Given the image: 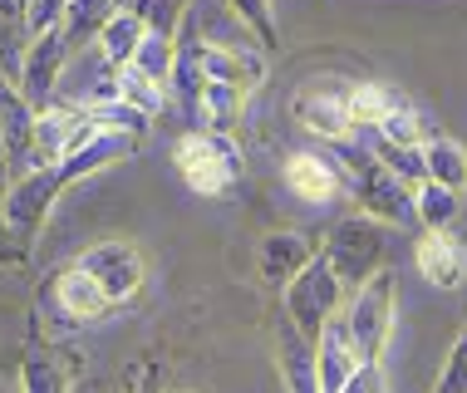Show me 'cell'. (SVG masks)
I'll use <instances>...</instances> for the list:
<instances>
[{"label": "cell", "mask_w": 467, "mask_h": 393, "mask_svg": "<svg viewBox=\"0 0 467 393\" xmlns=\"http://www.w3.org/2000/svg\"><path fill=\"white\" fill-rule=\"evenodd\" d=\"M65 5L69 0H25V25H30V35L55 30V25L65 20Z\"/></svg>", "instance_id": "obj_34"}, {"label": "cell", "mask_w": 467, "mask_h": 393, "mask_svg": "<svg viewBox=\"0 0 467 393\" xmlns=\"http://www.w3.org/2000/svg\"><path fill=\"white\" fill-rule=\"evenodd\" d=\"M281 182L290 197L315 202V207H325V202H335L345 192V172H339V162L330 153H290Z\"/></svg>", "instance_id": "obj_13"}, {"label": "cell", "mask_w": 467, "mask_h": 393, "mask_svg": "<svg viewBox=\"0 0 467 393\" xmlns=\"http://www.w3.org/2000/svg\"><path fill=\"white\" fill-rule=\"evenodd\" d=\"M202 69H207L212 84H232L251 94L261 79H266V55L261 45H222V40H202Z\"/></svg>", "instance_id": "obj_12"}, {"label": "cell", "mask_w": 467, "mask_h": 393, "mask_svg": "<svg viewBox=\"0 0 467 393\" xmlns=\"http://www.w3.org/2000/svg\"><path fill=\"white\" fill-rule=\"evenodd\" d=\"M296 123L306 133H315L320 143H345L355 138V123H349V88H330V84H310L296 94Z\"/></svg>", "instance_id": "obj_10"}, {"label": "cell", "mask_w": 467, "mask_h": 393, "mask_svg": "<svg viewBox=\"0 0 467 393\" xmlns=\"http://www.w3.org/2000/svg\"><path fill=\"white\" fill-rule=\"evenodd\" d=\"M458 217H462V192L438 187L428 177L413 187V222H423V232H452Z\"/></svg>", "instance_id": "obj_23"}, {"label": "cell", "mask_w": 467, "mask_h": 393, "mask_svg": "<svg viewBox=\"0 0 467 393\" xmlns=\"http://www.w3.org/2000/svg\"><path fill=\"white\" fill-rule=\"evenodd\" d=\"M113 94H119L123 104L143 109L148 119H158V113H162V98H168V88L153 84L148 74H138L133 65H119V69H113Z\"/></svg>", "instance_id": "obj_27"}, {"label": "cell", "mask_w": 467, "mask_h": 393, "mask_svg": "<svg viewBox=\"0 0 467 393\" xmlns=\"http://www.w3.org/2000/svg\"><path fill=\"white\" fill-rule=\"evenodd\" d=\"M0 393H5V388H0Z\"/></svg>", "instance_id": "obj_37"}, {"label": "cell", "mask_w": 467, "mask_h": 393, "mask_svg": "<svg viewBox=\"0 0 467 393\" xmlns=\"http://www.w3.org/2000/svg\"><path fill=\"white\" fill-rule=\"evenodd\" d=\"M172 162H178L187 192L197 197H226L242 182V148L232 143V133H207V129L182 133L178 148H172Z\"/></svg>", "instance_id": "obj_3"}, {"label": "cell", "mask_w": 467, "mask_h": 393, "mask_svg": "<svg viewBox=\"0 0 467 393\" xmlns=\"http://www.w3.org/2000/svg\"><path fill=\"white\" fill-rule=\"evenodd\" d=\"M65 59H69V40L65 30H45V35H30V45H25V59H20V74L10 84L25 94V104L30 109H45L55 104L59 94V74H65Z\"/></svg>", "instance_id": "obj_8"}, {"label": "cell", "mask_w": 467, "mask_h": 393, "mask_svg": "<svg viewBox=\"0 0 467 393\" xmlns=\"http://www.w3.org/2000/svg\"><path fill=\"white\" fill-rule=\"evenodd\" d=\"M74 265H79L84 275H94L99 290H104L113 305H129L138 290H143V281H148L143 251H138L133 241H99V246H89Z\"/></svg>", "instance_id": "obj_7"}, {"label": "cell", "mask_w": 467, "mask_h": 393, "mask_svg": "<svg viewBox=\"0 0 467 393\" xmlns=\"http://www.w3.org/2000/svg\"><path fill=\"white\" fill-rule=\"evenodd\" d=\"M242 104H246L242 88L207 79V84H202V94H197L192 123H197V129H207V133H232L236 123H242Z\"/></svg>", "instance_id": "obj_19"}, {"label": "cell", "mask_w": 467, "mask_h": 393, "mask_svg": "<svg viewBox=\"0 0 467 393\" xmlns=\"http://www.w3.org/2000/svg\"><path fill=\"white\" fill-rule=\"evenodd\" d=\"M330 148H335L330 158L339 162V172H345V187H349V197L359 202L364 217H374V222H384V226L413 222V192L369 153V148H355V138H345V143H330Z\"/></svg>", "instance_id": "obj_1"}, {"label": "cell", "mask_w": 467, "mask_h": 393, "mask_svg": "<svg viewBox=\"0 0 467 393\" xmlns=\"http://www.w3.org/2000/svg\"><path fill=\"white\" fill-rule=\"evenodd\" d=\"M0 138H5L10 172H25L35 162V109L25 104V94L0 74Z\"/></svg>", "instance_id": "obj_17"}, {"label": "cell", "mask_w": 467, "mask_h": 393, "mask_svg": "<svg viewBox=\"0 0 467 393\" xmlns=\"http://www.w3.org/2000/svg\"><path fill=\"white\" fill-rule=\"evenodd\" d=\"M10 177H16V172H10V158H5V138H0V197H5Z\"/></svg>", "instance_id": "obj_36"}, {"label": "cell", "mask_w": 467, "mask_h": 393, "mask_svg": "<svg viewBox=\"0 0 467 393\" xmlns=\"http://www.w3.org/2000/svg\"><path fill=\"white\" fill-rule=\"evenodd\" d=\"M315 256V241L306 232H266L256 241V281L266 290H285Z\"/></svg>", "instance_id": "obj_11"}, {"label": "cell", "mask_w": 467, "mask_h": 393, "mask_svg": "<svg viewBox=\"0 0 467 393\" xmlns=\"http://www.w3.org/2000/svg\"><path fill=\"white\" fill-rule=\"evenodd\" d=\"M423 172L428 182L452 187V192H467V148L458 138H423Z\"/></svg>", "instance_id": "obj_21"}, {"label": "cell", "mask_w": 467, "mask_h": 393, "mask_svg": "<svg viewBox=\"0 0 467 393\" xmlns=\"http://www.w3.org/2000/svg\"><path fill=\"white\" fill-rule=\"evenodd\" d=\"M226 10L242 20V30L256 35L261 49L281 45V25H275V5H271V0H226Z\"/></svg>", "instance_id": "obj_31"}, {"label": "cell", "mask_w": 467, "mask_h": 393, "mask_svg": "<svg viewBox=\"0 0 467 393\" xmlns=\"http://www.w3.org/2000/svg\"><path fill=\"white\" fill-rule=\"evenodd\" d=\"M428 393H467V320H462L458 339H452V349L443 359V374H438V384Z\"/></svg>", "instance_id": "obj_33"}, {"label": "cell", "mask_w": 467, "mask_h": 393, "mask_svg": "<svg viewBox=\"0 0 467 393\" xmlns=\"http://www.w3.org/2000/svg\"><path fill=\"white\" fill-rule=\"evenodd\" d=\"M359 354H355V345H349V335H345V320H325V329L315 335V388L320 393H339L355 378V369H359Z\"/></svg>", "instance_id": "obj_14"}, {"label": "cell", "mask_w": 467, "mask_h": 393, "mask_svg": "<svg viewBox=\"0 0 467 393\" xmlns=\"http://www.w3.org/2000/svg\"><path fill=\"white\" fill-rule=\"evenodd\" d=\"M143 35H148V25L143 16H133V10H113V16L99 25V55H104V65L109 69H119V65H129L133 59V49L143 45Z\"/></svg>", "instance_id": "obj_20"}, {"label": "cell", "mask_w": 467, "mask_h": 393, "mask_svg": "<svg viewBox=\"0 0 467 393\" xmlns=\"http://www.w3.org/2000/svg\"><path fill=\"white\" fill-rule=\"evenodd\" d=\"M20 393H69L65 364H59L49 349H30L20 359Z\"/></svg>", "instance_id": "obj_26"}, {"label": "cell", "mask_w": 467, "mask_h": 393, "mask_svg": "<svg viewBox=\"0 0 467 393\" xmlns=\"http://www.w3.org/2000/svg\"><path fill=\"white\" fill-rule=\"evenodd\" d=\"M89 119L99 123V129H113V133H133V138H143L148 129H153V119H148L143 109L123 104L119 94H109V98H94V104H89Z\"/></svg>", "instance_id": "obj_28"}, {"label": "cell", "mask_w": 467, "mask_h": 393, "mask_svg": "<svg viewBox=\"0 0 467 393\" xmlns=\"http://www.w3.org/2000/svg\"><path fill=\"white\" fill-rule=\"evenodd\" d=\"M94 133H99V123L89 119V109H79V104L35 109V162H65L74 148H84Z\"/></svg>", "instance_id": "obj_9"}, {"label": "cell", "mask_w": 467, "mask_h": 393, "mask_svg": "<svg viewBox=\"0 0 467 393\" xmlns=\"http://www.w3.org/2000/svg\"><path fill=\"white\" fill-rule=\"evenodd\" d=\"M55 305L69 315L74 325H99V320H109L113 310V300L99 290L94 275H84L79 265H69V271H59V281H55Z\"/></svg>", "instance_id": "obj_18"}, {"label": "cell", "mask_w": 467, "mask_h": 393, "mask_svg": "<svg viewBox=\"0 0 467 393\" xmlns=\"http://www.w3.org/2000/svg\"><path fill=\"white\" fill-rule=\"evenodd\" d=\"M339 393H379V364H359L355 378H349Z\"/></svg>", "instance_id": "obj_35"}, {"label": "cell", "mask_w": 467, "mask_h": 393, "mask_svg": "<svg viewBox=\"0 0 467 393\" xmlns=\"http://www.w3.org/2000/svg\"><path fill=\"white\" fill-rule=\"evenodd\" d=\"M138 153V138L133 133H113V129H99L84 148H74V153L65 162H55V172H59V187H74L79 177H94V172H104L113 168V162H123V158H133Z\"/></svg>", "instance_id": "obj_15"}, {"label": "cell", "mask_w": 467, "mask_h": 393, "mask_svg": "<svg viewBox=\"0 0 467 393\" xmlns=\"http://www.w3.org/2000/svg\"><path fill=\"white\" fill-rule=\"evenodd\" d=\"M399 104H409V98H403L394 84H379V79L349 84V123H355V133H369L374 123L389 119Z\"/></svg>", "instance_id": "obj_22"}, {"label": "cell", "mask_w": 467, "mask_h": 393, "mask_svg": "<svg viewBox=\"0 0 467 393\" xmlns=\"http://www.w3.org/2000/svg\"><path fill=\"white\" fill-rule=\"evenodd\" d=\"M369 153H374L379 162H384V168L394 172L399 182L409 187V192H413V187H419L423 177H428V172H423V148H403V143H384V138H374V133H369Z\"/></svg>", "instance_id": "obj_29"}, {"label": "cell", "mask_w": 467, "mask_h": 393, "mask_svg": "<svg viewBox=\"0 0 467 393\" xmlns=\"http://www.w3.org/2000/svg\"><path fill=\"white\" fill-rule=\"evenodd\" d=\"M172 59H178V35H158V30H148V35H143V45L133 49L129 65H133L138 74H148L153 84L168 88V79H172Z\"/></svg>", "instance_id": "obj_25"}, {"label": "cell", "mask_w": 467, "mask_h": 393, "mask_svg": "<svg viewBox=\"0 0 467 393\" xmlns=\"http://www.w3.org/2000/svg\"><path fill=\"white\" fill-rule=\"evenodd\" d=\"M275 359H281V374H285L290 393H320V388H315V345L306 335H296L290 325H281Z\"/></svg>", "instance_id": "obj_24"}, {"label": "cell", "mask_w": 467, "mask_h": 393, "mask_svg": "<svg viewBox=\"0 0 467 393\" xmlns=\"http://www.w3.org/2000/svg\"><path fill=\"white\" fill-rule=\"evenodd\" d=\"M374 138H384V143H403V148H423V138H428V123L413 113V104H399L389 119H379L374 129H369Z\"/></svg>", "instance_id": "obj_32"}, {"label": "cell", "mask_w": 467, "mask_h": 393, "mask_svg": "<svg viewBox=\"0 0 467 393\" xmlns=\"http://www.w3.org/2000/svg\"><path fill=\"white\" fill-rule=\"evenodd\" d=\"M281 295H285V325L296 329V335H306L310 345L325 329V320H335V315L345 310V285H339V275L320 261V251L306 261V271H300Z\"/></svg>", "instance_id": "obj_6"}, {"label": "cell", "mask_w": 467, "mask_h": 393, "mask_svg": "<svg viewBox=\"0 0 467 393\" xmlns=\"http://www.w3.org/2000/svg\"><path fill=\"white\" fill-rule=\"evenodd\" d=\"M113 10H119L113 0H69V5H65V20H59V30H65L69 49L79 45V40H89V35H99V25H104Z\"/></svg>", "instance_id": "obj_30"}, {"label": "cell", "mask_w": 467, "mask_h": 393, "mask_svg": "<svg viewBox=\"0 0 467 393\" xmlns=\"http://www.w3.org/2000/svg\"><path fill=\"white\" fill-rule=\"evenodd\" d=\"M413 261H419L423 281L438 290H458L467 281V246L452 232H423L413 246Z\"/></svg>", "instance_id": "obj_16"}, {"label": "cell", "mask_w": 467, "mask_h": 393, "mask_svg": "<svg viewBox=\"0 0 467 393\" xmlns=\"http://www.w3.org/2000/svg\"><path fill=\"white\" fill-rule=\"evenodd\" d=\"M384 256H389V226L364 217V212L335 222L330 236H325V246H320V261L339 275L345 290H355V285L369 281L374 271H384Z\"/></svg>", "instance_id": "obj_4"}, {"label": "cell", "mask_w": 467, "mask_h": 393, "mask_svg": "<svg viewBox=\"0 0 467 393\" xmlns=\"http://www.w3.org/2000/svg\"><path fill=\"white\" fill-rule=\"evenodd\" d=\"M59 192H65V187H59L55 162H35V168L16 172L10 187H5V197H0V232L16 241L20 251H30L35 236H40V226H45V217L55 212Z\"/></svg>", "instance_id": "obj_5"}, {"label": "cell", "mask_w": 467, "mask_h": 393, "mask_svg": "<svg viewBox=\"0 0 467 393\" xmlns=\"http://www.w3.org/2000/svg\"><path fill=\"white\" fill-rule=\"evenodd\" d=\"M339 320H345V335H349L359 359L379 364V354H384L389 335H394V320H399V271L384 265L364 285H355V295L339 310Z\"/></svg>", "instance_id": "obj_2"}]
</instances>
